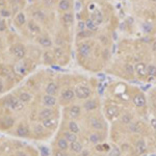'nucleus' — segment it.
<instances>
[{
    "label": "nucleus",
    "mask_w": 156,
    "mask_h": 156,
    "mask_svg": "<svg viewBox=\"0 0 156 156\" xmlns=\"http://www.w3.org/2000/svg\"><path fill=\"white\" fill-rule=\"evenodd\" d=\"M56 147L59 150H65L67 151L70 148V143L65 138L64 136H60L56 142Z\"/></svg>",
    "instance_id": "6ab92c4d"
},
{
    "label": "nucleus",
    "mask_w": 156,
    "mask_h": 156,
    "mask_svg": "<svg viewBox=\"0 0 156 156\" xmlns=\"http://www.w3.org/2000/svg\"><path fill=\"white\" fill-rule=\"evenodd\" d=\"M78 53H79L80 56L87 58V57H89L90 54L92 53V47H90V45L89 43H81V44L78 46Z\"/></svg>",
    "instance_id": "423d86ee"
},
{
    "label": "nucleus",
    "mask_w": 156,
    "mask_h": 156,
    "mask_svg": "<svg viewBox=\"0 0 156 156\" xmlns=\"http://www.w3.org/2000/svg\"><path fill=\"white\" fill-rule=\"evenodd\" d=\"M2 87H3V84H2V82L0 81V92L2 90Z\"/></svg>",
    "instance_id": "09e8293b"
},
{
    "label": "nucleus",
    "mask_w": 156,
    "mask_h": 156,
    "mask_svg": "<svg viewBox=\"0 0 156 156\" xmlns=\"http://www.w3.org/2000/svg\"><path fill=\"white\" fill-rule=\"evenodd\" d=\"M41 152L43 156H48L49 155V151L46 148H41Z\"/></svg>",
    "instance_id": "a18cd8bd"
},
{
    "label": "nucleus",
    "mask_w": 156,
    "mask_h": 156,
    "mask_svg": "<svg viewBox=\"0 0 156 156\" xmlns=\"http://www.w3.org/2000/svg\"><path fill=\"white\" fill-rule=\"evenodd\" d=\"M120 115V109L117 106H108L105 109V115L108 120H114L115 118H118Z\"/></svg>",
    "instance_id": "9b49d317"
},
{
    "label": "nucleus",
    "mask_w": 156,
    "mask_h": 156,
    "mask_svg": "<svg viewBox=\"0 0 156 156\" xmlns=\"http://www.w3.org/2000/svg\"><path fill=\"white\" fill-rule=\"evenodd\" d=\"M152 50L153 51H155L156 52V41L153 43V45H152Z\"/></svg>",
    "instance_id": "de8ad7c7"
},
{
    "label": "nucleus",
    "mask_w": 156,
    "mask_h": 156,
    "mask_svg": "<svg viewBox=\"0 0 156 156\" xmlns=\"http://www.w3.org/2000/svg\"><path fill=\"white\" fill-rule=\"evenodd\" d=\"M85 26H87V29L90 30V32H95L98 30V26H99V25H98L93 19L89 18L85 21Z\"/></svg>",
    "instance_id": "b1692460"
},
{
    "label": "nucleus",
    "mask_w": 156,
    "mask_h": 156,
    "mask_svg": "<svg viewBox=\"0 0 156 156\" xmlns=\"http://www.w3.org/2000/svg\"><path fill=\"white\" fill-rule=\"evenodd\" d=\"M81 115V107L79 105H71L69 108H68V115L71 120H75L77 118L80 117Z\"/></svg>",
    "instance_id": "6e6552de"
},
{
    "label": "nucleus",
    "mask_w": 156,
    "mask_h": 156,
    "mask_svg": "<svg viewBox=\"0 0 156 156\" xmlns=\"http://www.w3.org/2000/svg\"><path fill=\"white\" fill-rule=\"evenodd\" d=\"M18 98L23 103H27L31 100V95H30L29 93H26V92H21L18 95Z\"/></svg>",
    "instance_id": "2f4dec72"
},
{
    "label": "nucleus",
    "mask_w": 156,
    "mask_h": 156,
    "mask_svg": "<svg viewBox=\"0 0 156 156\" xmlns=\"http://www.w3.org/2000/svg\"><path fill=\"white\" fill-rule=\"evenodd\" d=\"M53 156H68V153H67V151H65V150L57 149L53 151Z\"/></svg>",
    "instance_id": "4c0bfd02"
},
{
    "label": "nucleus",
    "mask_w": 156,
    "mask_h": 156,
    "mask_svg": "<svg viewBox=\"0 0 156 156\" xmlns=\"http://www.w3.org/2000/svg\"><path fill=\"white\" fill-rule=\"evenodd\" d=\"M155 114H156V108H155Z\"/></svg>",
    "instance_id": "3c124183"
},
{
    "label": "nucleus",
    "mask_w": 156,
    "mask_h": 156,
    "mask_svg": "<svg viewBox=\"0 0 156 156\" xmlns=\"http://www.w3.org/2000/svg\"><path fill=\"white\" fill-rule=\"evenodd\" d=\"M99 104H98L97 100L95 99H90L87 101H85V103L83 104V108L87 112H93V110H96Z\"/></svg>",
    "instance_id": "dca6fc26"
},
{
    "label": "nucleus",
    "mask_w": 156,
    "mask_h": 156,
    "mask_svg": "<svg viewBox=\"0 0 156 156\" xmlns=\"http://www.w3.org/2000/svg\"><path fill=\"white\" fill-rule=\"evenodd\" d=\"M51 117H54V110H53V108H51V107L43 108L42 110H40L39 115H37V119L41 121V122L43 120H46Z\"/></svg>",
    "instance_id": "1a4fd4ad"
},
{
    "label": "nucleus",
    "mask_w": 156,
    "mask_h": 156,
    "mask_svg": "<svg viewBox=\"0 0 156 156\" xmlns=\"http://www.w3.org/2000/svg\"><path fill=\"white\" fill-rule=\"evenodd\" d=\"M11 53L14 55L16 58L22 59V58H24L25 54H26V49H25L23 44L18 43V44H14L11 47Z\"/></svg>",
    "instance_id": "20e7f679"
},
{
    "label": "nucleus",
    "mask_w": 156,
    "mask_h": 156,
    "mask_svg": "<svg viewBox=\"0 0 156 156\" xmlns=\"http://www.w3.org/2000/svg\"><path fill=\"white\" fill-rule=\"evenodd\" d=\"M68 130H70V131L78 134V133L80 132V126L78 125V123L76 122V121L71 120L69 122V124H68Z\"/></svg>",
    "instance_id": "a878e982"
},
{
    "label": "nucleus",
    "mask_w": 156,
    "mask_h": 156,
    "mask_svg": "<svg viewBox=\"0 0 156 156\" xmlns=\"http://www.w3.org/2000/svg\"><path fill=\"white\" fill-rule=\"evenodd\" d=\"M93 32H90V30L85 29V30H82V31H79L78 32V37H80V39H84V37H90L92 36Z\"/></svg>",
    "instance_id": "c9c22d12"
},
{
    "label": "nucleus",
    "mask_w": 156,
    "mask_h": 156,
    "mask_svg": "<svg viewBox=\"0 0 156 156\" xmlns=\"http://www.w3.org/2000/svg\"><path fill=\"white\" fill-rule=\"evenodd\" d=\"M6 28V25H5V22H4L3 19L0 18V31H4Z\"/></svg>",
    "instance_id": "79ce46f5"
},
{
    "label": "nucleus",
    "mask_w": 156,
    "mask_h": 156,
    "mask_svg": "<svg viewBox=\"0 0 156 156\" xmlns=\"http://www.w3.org/2000/svg\"><path fill=\"white\" fill-rule=\"evenodd\" d=\"M135 150H136L137 154H144L147 151V144L143 138L137 140V142L135 143Z\"/></svg>",
    "instance_id": "a211bd4d"
},
{
    "label": "nucleus",
    "mask_w": 156,
    "mask_h": 156,
    "mask_svg": "<svg viewBox=\"0 0 156 156\" xmlns=\"http://www.w3.org/2000/svg\"><path fill=\"white\" fill-rule=\"evenodd\" d=\"M16 133L20 137H28L29 129H28V127L25 126V125H20V126H18V128H17Z\"/></svg>",
    "instance_id": "412c9836"
},
{
    "label": "nucleus",
    "mask_w": 156,
    "mask_h": 156,
    "mask_svg": "<svg viewBox=\"0 0 156 156\" xmlns=\"http://www.w3.org/2000/svg\"><path fill=\"white\" fill-rule=\"evenodd\" d=\"M89 124L90 128H92L94 131H97V132H103L105 130V128H106L103 120H101L98 117H90L89 120Z\"/></svg>",
    "instance_id": "7ed1b4c3"
},
{
    "label": "nucleus",
    "mask_w": 156,
    "mask_h": 156,
    "mask_svg": "<svg viewBox=\"0 0 156 156\" xmlns=\"http://www.w3.org/2000/svg\"><path fill=\"white\" fill-rule=\"evenodd\" d=\"M62 136H64L68 142L71 144V143L75 142V140H78V137H77V134L72 131H70V130H65L64 132H62Z\"/></svg>",
    "instance_id": "4be33fe9"
},
{
    "label": "nucleus",
    "mask_w": 156,
    "mask_h": 156,
    "mask_svg": "<svg viewBox=\"0 0 156 156\" xmlns=\"http://www.w3.org/2000/svg\"><path fill=\"white\" fill-rule=\"evenodd\" d=\"M125 69H126V72L128 73V74H131V75H132L133 73L135 72V71H134V67L131 66L130 64L126 65V66H125Z\"/></svg>",
    "instance_id": "58836bf2"
},
{
    "label": "nucleus",
    "mask_w": 156,
    "mask_h": 156,
    "mask_svg": "<svg viewBox=\"0 0 156 156\" xmlns=\"http://www.w3.org/2000/svg\"><path fill=\"white\" fill-rule=\"evenodd\" d=\"M71 7V3H70L69 0H60L59 3H58V9H60L62 12H66L70 9Z\"/></svg>",
    "instance_id": "c85d7f7f"
},
{
    "label": "nucleus",
    "mask_w": 156,
    "mask_h": 156,
    "mask_svg": "<svg viewBox=\"0 0 156 156\" xmlns=\"http://www.w3.org/2000/svg\"><path fill=\"white\" fill-rule=\"evenodd\" d=\"M0 15H1L2 17H4V18H9V17L11 16V12H9V9H2V11L0 12Z\"/></svg>",
    "instance_id": "ea45409f"
},
{
    "label": "nucleus",
    "mask_w": 156,
    "mask_h": 156,
    "mask_svg": "<svg viewBox=\"0 0 156 156\" xmlns=\"http://www.w3.org/2000/svg\"><path fill=\"white\" fill-rule=\"evenodd\" d=\"M28 29L32 32V34H39V32L41 31V28H40V26L37 24L34 23V21L28 22Z\"/></svg>",
    "instance_id": "473e14b6"
},
{
    "label": "nucleus",
    "mask_w": 156,
    "mask_h": 156,
    "mask_svg": "<svg viewBox=\"0 0 156 156\" xmlns=\"http://www.w3.org/2000/svg\"><path fill=\"white\" fill-rule=\"evenodd\" d=\"M65 55V51L62 48H60V47H55L54 48V56L56 57L57 59H60L62 57H64Z\"/></svg>",
    "instance_id": "f704fd0d"
},
{
    "label": "nucleus",
    "mask_w": 156,
    "mask_h": 156,
    "mask_svg": "<svg viewBox=\"0 0 156 156\" xmlns=\"http://www.w3.org/2000/svg\"><path fill=\"white\" fill-rule=\"evenodd\" d=\"M150 124H151V126H152L153 129H154L155 131H156V117L155 118H152V119H151Z\"/></svg>",
    "instance_id": "c03bdc74"
},
{
    "label": "nucleus",
    "mask_w": 156,
    "mask_h": 156,
    "mask_svg": "<svg viewBox=\"0 0 156 156\" xmlns=\"http://www.w3.org/2000/svg\"><path fill=\"white\" fill-rule=\"evenodd\" d=\"M90 19H93L98 25H100L103 22V15H102V12H100V11H95L92 14V17H90Z\"/></svg>",
    "instance_id": "cd10ccee"
},
{
    "label": "nucleus",
    "mask_w": 156,
    "mask_h": 156,
    "mask_svg": "<svg viewBox=\"0 0 156 156\" xmlns=\"http://www.w3.org/2000/svg\"><path fill=\"white\" fill-rule=\"evenodd\" d=\"M121 123L123 124H126V125H129L132 123V120H133V117L131 114L129 112H124L122 115H121Z\"/></svg>",
    "instance_id": "bb28decb"
},
{
    "label": "nucleus",
    "mask_w": 156,
    "mask_h": 156,
    "mask_svg": "<svg viewBox=\"0 0 156 156\" xmlns=\"http://www.w3.org/2000/svg\"><path fill=\"white\" fill-rule=\"evenodd\" d=\"M76 97L75 95L74 90L72 89H66L65 90H62V94H60V100L62 103H69L74 100V98Z\"/></svg>",
    "instance_id": "39448f33"
},
{
    "label": "nucleus",
    "mask_w": 156,
    "mask_h": 156,
    "mask_svg": "<svg viewBox=\"0 0 156 156\" xmlns=\"http://www.w3.org/2000/svg\"><path fill=\"white\" fill-rule=\"evenodd\" d=\"M122 155V152L117 146H112V148L108 151V156H121Z\"/></svg>",
    "instance_id": "72a5a7b5"
},
{
    "label": "nucleus",
    "mask_w": 156,
    "mask_h": 156,
    "mask_svg": "<svg viewBox=\"0 0 156 156\" xmlns=\"http://www.w3.org/2000/svg\"><path fill=\"white\" fill-rule=\"evenodd\" d=\"M37 41L41 46L45 47V48H50L52 46V40L47 36H40L37 39Z\"/></svg>",
    "instance_id": "f3484780"
},
{
    "label": "nucleus",
    "mask_w": 156,
    "mask_h": 156,
    "mask_svg": "<svg viewBox=\"0 0 156 156\" xmlns=\"http://www.w3.org/2000/svg\"><path fill=\"white\" fill-rule=\"evenodd\" d=\"M69 149L71 150L73 153L79 154V153H81V151L83 150V145H82L80 142H78V140H75V142H73L70 144Z\"/></svg>",
    "instance_id": "aec40b11"
},
{
    "label": "nucleus",
    "mask_w": 156,
    "mask_h": 156,
    "mask_svg": "<svg viewBox=\"0 0 156 156\" xmlns=\"http://www.w3.org/2000/svg\"><path fill=\"white\" fill-rule=\"evenodd\" d=\"M132 102H133V104L138 108L145 107L146 104H147L146 97L142 94V93H137V94H135L134 96L132 97Z\"/></svg>",
    "instance_id": "0eeeda50"
},
{
    "label": "nucleus",
    "mask_w": 156,
    "mask_h": 156,
    "mask_svg": "<svg viewBox=\"0 0 156 156\" xmlns=\"http://www.w3.org/2000/svg\"><path fill=\"white\" fill-rule=\"evenodd\" d=\"M43 105L45 107H54L57 104V99L55 98V96H51V95H44L42 99Z\"/></svg>",
    "instance_id": "9d476101"
},
{
    "label": "nucleus",
    "mask_w": 156,
    "mask_h": 156,
    "mask_svg": "<svg viewBox=\"0 0 156 156\" xmlns=\"http://www.w3.org/2000/svg\"><path fill=\"white\" fill-rule=\"evenodd\" d=\"M74 92L78 99H82V100L89 99L90 95H92V90L89 87H87V85H82V84L76 85L74 89Z\"/></svg>",
    "instance_id": "f03ea898"
},
{
    "label": "nucleus",
    "mask_w": 156,
    "mask_h": 156,
    "mask_svg": "<svg viewBox=\"0 0 156 156\" xmlns=\"http://www.w3.org/2000/svg\"><path fill=\"white\" fill-rule=\"evenodd\" d=\"M56 124H57V119L55 117H51L42 121V125L44 126L45 129H52V128L56 126Z\"/></svg>",
    "instance_id": "4468645a"
},
{
    "label": "nucleus",
    "mask_w": 156,
    "mask_h": 156,
    "mask_svg": "<svg viewBox=\"0 0 156 156\" xmlns=\"http://www.w3.org/2000/svg\"><path fill=\"white\" fill-rule=\"evenodd\" d=\"M44 126H43V125H36V126H34V133H36V134H37V135H41V134H43V133H44Z\"/></svg>",
    "instance_id": "e433bc0d"
},
{
    "label": "nucleus",
    "mask_w": 156,
    "mask_h": 156,
    "mask_svg": "<svg viewBox=\"0 0 156 156\" xmlns=\"http://www.w3.org/2000/svg\"><path fill=\"white\" fill-rule=\"evenodd\" d=\"M90 151L89 150H87V149H83L81 151V153H80V155H82V156H90Z\"/></svg>",
    "instance_id": "49530a36"
},
{
    "label": "nucleus",
    "mask_w": 156,
    "mask_h": 156,
    "mask_svg": "<svg viewBox=\"0 0 156 156\" xmlns=\"http://www.w3.org/2000/svg\"><path fill=\"white\" fill-rule=\"evenodd\" d=\"M24 103L19 99L18 97L15 96H9L4 100V105L6 107H9V109L15 110V112H20V110L23 109Z\"/></svg>",
    "instance_id": "f257e3e1"
},
{
    "label": "nucleus",
    "mask_w": 156,
    "mask_h": 156,
    "mask_svg": "<svg viewBox=\"0 0 156 156\" xmlns=\"http://www.w3.org/2000/svg\"><path fill=\"white\" fill-rule=\"evenodd\" d=\"M134 71L140 78H147V66L144 62H137L134 67Z\"/></svg>",
    "instance_id": "f8f14e48"
},
{
    "label": "nucleus",
    "mask_w": 156,
    "mask_h": 156,
    "mask_svg": "<svg viewBox=\"0 0 156 156\" xmlns=\"http://www.w3.org/2000/svg\"><path fill=\"white\" fill-rule=\"evenodd\" d=\"M15 22L18 26H23V25L26 23V18H25V15L23 12H19L17 14L16 18H15Z\"/></svg>",
    "instance_id": "c756f323"
},
{
    "label": "nucleus",
    "mask_w": 156,
    "mask_h": 156,
    "mask_svg": "<svg viewBox=\"0 0 156 156\" xmlns=\"http://www.w3.org/2000/svg\"><path fill=\"white\" fill-rule=\"evenodd\" d=\"M102 140H103V135H102L101 132L95 131V132L90 133V134L89 135V142L93 145L101 144Z\"/></svg>",
    "instance_id": "ddd939ff"
},
{
    "label": "nucleus",
    "mask_w": 156,
    "mask_h": 156,
    "mask_svg": "<svg viewBox=\"0 0 156 156\" xmlns=\"http://www.w3.org/2000/svg\"><path fill=\"white\" fill-rule=\"evenodd\" d=\"M62 21H64L66 24L73 23V21H74V15L70 12H64V15H62Z\"/></svg>",
    "instance_id": "7c9ffc66"
},
{
    "label": "nucleus",
    "mask_w": 156,
    "mask_h": 156,
    "mask_svg": "<svg viewBox=\"0 0 156 156\" xmlns=\"http://www.w3.org/2000/svg\"><path fill=\"white\" fill-rule=\"evenodd\" d=\"M15 124V119L12 117H6L4 119L1 120V126L5 129H9V128H12Z\"/></svg>",
    "instance_id": "393cba45"
},
{
    "label": "nucleus",
    "mask_w": 156,
    "mask_h": 156,
    "mask_svg": "<svg viewBox=\"0 0 156 156\" xmlns=\"http://www.w3.org/2000/svg\"><path fill=\"white\" fill-rule=\"evenodd\" d=\"M147 78H149L150 81L156 80V66L154 65H149L147 67Z\"/></svg>",
    "instance_id": "5701e85b"
},
{
    "label": "nucleus",
    "mask_w": 156,
    "mask_h": 156,
    "mask_svg": "<svg viewBox=\"0 0 156 156\" xmlns=\"http://www.w3.org/2000/svg\"><path fill=\"white\" fill-rule=\"evenodd\" d=\"M45 92L47 95H51V96H55L58 92V85L55 82H49L45 87Z\"/></svg>",
    "instance_id": "2eb2a0df"
},
{
    "label": "nucleus",
    "mask_w": 156,
    "mask_h": 156,
    "mask_svg": "<svg viewBox=\"0 0 156 156\" xmlns=\"http://www.w3.org/2000/svg\"><path fill=\"white\" fill-rule=\"evenodd\" d=\"M34 15H36V16H37V18H39L40 20H44V19H45V15H44V12H41V11L37 12Z\"/></svg>",
    "instance_id": "37998d69"
},
{
    "label": "nucleus",
    "mask_w": 156,
    "mask_h": 156,
    "mask_svg": "<svg viewBox=\"0 0 156 156\" xmlns=\"http://www.w3.org/2000/svg\"><path fill=\"white\" fill-rule=\"evenodd\" d=\"M78 29H79V31H82V30L87 29V26H85V22L84 21H79V22H78Z\"/></svg>",
    "instance_id": "a19ab883"
},
{
    "label": "nucleus",
    "mask_w": 156,
    "mask_h": 156,
    "mask_svg": "<svg viewBox=\"0 0 156 156\" xmlns=\"http://www.w3.org/2000/svg\"><path fill=\"white\" fill-rule=\"evenodd\" d=\"M78 156H82V155H78Z\"/></svg>",
    "instance_id": "603ef678"
},
{
    "label": "nucleus",
    "mask_w": 156,
    "mask_h": 156,
    "mask_svg": "<svg viewBox=\"0 0 156 156\" xmlns=\"http://www.w3.org/2000/svg\"><path fill=\"white\" fill-rule=\"evenodd\" d=\"M151 1H152V2H156V0H151Z\"/></svg>",
    "instance_id": "8fccbe9b"
}]
</instances>
